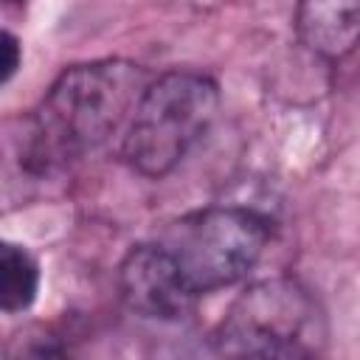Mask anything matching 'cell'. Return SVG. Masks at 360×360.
I'll use <instances>...</instances> for the list:
<instances>
[{
  "label": "cell",
  "instance_id": "obj_7",
  "mask_svg": "<svg viewBox=\"0 0 360 360\" xmlns=\"http://www.w3.org/2000/svg\"><path fill=\"white\" fill-rule=\"evenodd\" d=\"M39 290V267L34 256L14 242L0 248V304L3 312H22L34 304Z\"/></svg>",
  "mask_w": 360,
  "mask_h": 360
},
{
  "label": "cell",
  "instance_id": "obj_5",
  "mask_svg": "<svg viewBox=\"0 0 360 360\" xmlns=\"http://www.w3.org/2000/svg\"><path fill=\"white\" fill-rule=\"evenodd\" d=\"M124 304L152 321H180L194 312L200 292L191 287L174 256L160 245H135L118 270Z\"/></svg>",
  "mask_w": 360,
  "mask_h": 360
},
{
  "label": "cell",
  "instance_id": "obj_6",
  "mask_svg": "<svg viewBox=\"0 0 360 360\" xmlns=\"http://www.w3.org/2000/svg\"><path fill=\"white\" fill-rule=\"evenodd\" d=\"M295 28L312 53L340 59L360 45V0H298Z\"/></svg>",
  "mask_w": 360,
  "mask_h": 360
},
{
  "label": "cell",
  "instance_id": "obj_9",
  "mask_svg": "<svg viewBox=\"0 0 360 360\" xmlns=\"http://www.w3.org/2000/svg\"><path fill=\"white\" fill-rule=\"evenodd\" d=\"M8 6H20V3H25V0H6Z\"/></svg>",
  "mask_w": 360,
  "mask_h": 360
},
{
  "label": "cell",
  "instance_id": "obj_4",
  "mask_svg": "<svg viewBox=\"0 0 360 360\" xmlns=\"http://www.w3.org/2000/svg\"><path fill=\"white\" fill-rule=\"evenodd\" d=\"M270 239L267 219L250 208L214 205L174 219L158 239L202 295L242 281Z\"/></svg>",
  "mask_w": 360,
  "mask_h": 360
},
{
  "label": "cell",
  "instance_id": "obj_8",
  "mask_svg": "<svg viewBox=\"0 0 360 360\" xmlns=\"http://www.w3.org/2000/svg\"><path fill=\"white\" fill-rule=\"evenodd\" d=\"M0 51H3V62H0V82L3 84H8L11 82V76L17 73V68H20V42H17V37L14 34H8V31H3V45H0Z\"/></svg>",
  "mask_w": 360,
  "mask_h": 360
},
{
  "label": "cell",
  "instance_id": "obj_1",
  "mask_svg": "<svg viewBox=\"0 0 360 360\" xmlns=\"http://www.w3.org/2000/svg\"><path fill=\"white\" fill-rule=\"evenodd\" d=\"M146 84V73L124 59L68 68L34 110L28 132L31 163L39 172H51L101 146L129 121Z\"/></svg>",
  "mask_w": 360,
  "mask_h": 360
},
{
  "label": "cell",
  "instance_id": "obj_3",
  "mask_svg": "<svg viewBox=\"0 0 360 360\" xmlns=\"http://www.w3.org/2000/svg\"><path fill=\"white\" fill-rule=\"evenodd\" d=\"M323 340L318 301L287 276L262 278L239 292L211 338L214 352L228 357H309Z\"/></svg>",
  "mask_w": 360,
  "mask_h": 360
},
{
  "label": "cell",
  "instance_id": "obj_2",
  "mask_svg": "<svg viewBox=\"0 0 360 360\" xmlns=\"http://www.w3.org/2000/svg\"><path fill=\"white\" fill-rule=\"evenodd\" d=\"M219 110L217 84L194 70H172L146 84L138 98L121 155L143 177L169 174L208 132Z\"/></svg>",
  "mask_w": 360,
  "mask_h": 360
}]
</instances>
